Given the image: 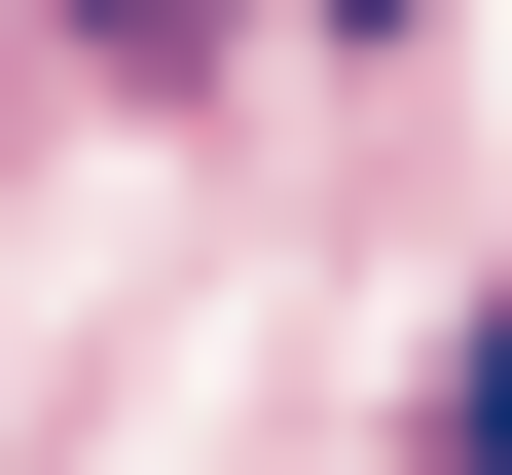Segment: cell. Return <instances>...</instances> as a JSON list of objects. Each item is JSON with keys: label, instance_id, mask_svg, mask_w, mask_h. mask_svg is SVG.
<instances>
[{"label": "cell", "instance_id": "obj_1", "mask_svg": "<svg viewBox=\"0 0 512 475\" xmlns=\"http://www.w3.org/2000/svg\"><path fill=\"white\" fill-rule=\"evenodd\" d=\"M439 475H512V293H476V366H439Z\"/></svg>", "mask_w": 512, "mask_h": 475}, {"label": "cell", "instance_id": "obj_2", "mask_svg": "<svg viewBox=\"0 0 512 475\" xmlns=\"http://www.w3.org/2000/svg\"><path fill=\"white\" fill-rule=\"evenodd\" d=\"M330 37H439V0H330Z\"/></svg>", "mask_w": 512, "mask_h": 475}]
</instances>
